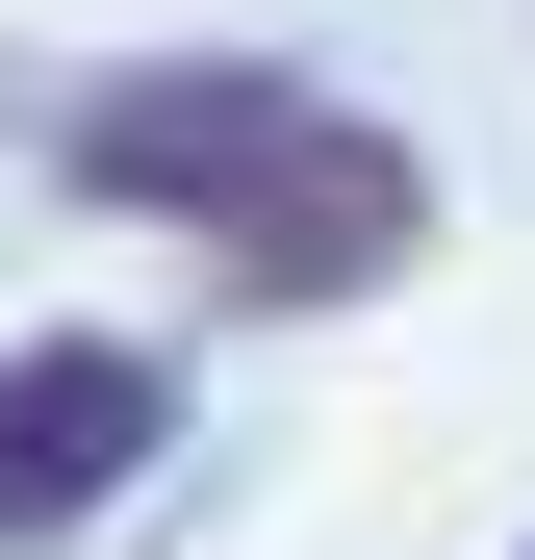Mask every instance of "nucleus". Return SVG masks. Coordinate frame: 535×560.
<instances>
[{
  "label": "nucleus",
  "instance_id": "nucleus-1",
  "mask_svg": "<svg viewBox=\"0 0 535 560\" xmlns=\"http://www.w3.org/2000/svg\"><path fill=\"white\" fill-rule=\"evenodd\" d=\"M51 178L128 205V230H178L205 306H255V331L383 306V280L433 255V153L383 103H332V77H281V51H103L51 103Z\"/></svg>",
  "mask_w": 535,
  "mask_h": 560
},
{
  "label": "nucleus",
  "instance_id": "nucleus-2",
  "mask_svg": "<svg viewBox=\"0 0 535 560\" xmlns=\"http://www.w3.org/2000/svg\"><path fill=\"white\" fill-rule=\"evenodd\" d=\"M153 433H178V357L153 331H26V357H0V560L103 535L153 485Z\"/></svg>",
  "mask_w": 535,
  "mask_h": 560
}]
</instances>
